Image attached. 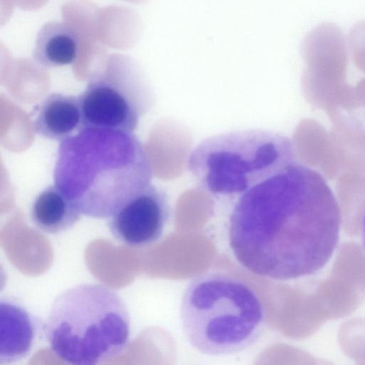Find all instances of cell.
I'll return each instance as SVG.
<instances>
[{
  "label": "cell",
  "mask_w": 365,
  "mask_h": 365,
  "mask_svg": "<svg viewBox=\"0 0 365 365\" xmlns=\"http://www.w3.org/2000/svg\"><path fill=\"white\" fill-rule=\"evenodd\" d=\"M340 225L337 201L324 177L296 162L239 197L229 219V245L251 272L294 279L327 264Z\"/></svg>",
  "instance_id": "6da1fadb"
},
{
  "label": "cell",
  "mask_w": 365,
  "mask_h": 365,
  "mask_svg": "<svg viewBox=\"0 0 365 365\" xmlns=\"http://www.w3.org/2000/svg\"><path fill=\"white\" fill-rule=\"evenodd\" d=\"M153 164L131 132L84 127L60 142L56 186L81 214L109 218L150 184Z\"/></svg>",
  "instance_id": "7a4b0ae2"
},
{
  "label": "cell",
  "mask_w": 365,
  "mask_h": 365,
  "mask_svg": "<svg viewBox=\"0 0 365 365\" xmlns=\"http://www.w3.org/2000/svg\"><path fill=\"white\" fill-rule=\"evenodd\" d=\"M180 319L182 333L195 350L220 356L252 346L263 332L265 312L257 294L246 282L208 272L187 284Z\"/></svg>",
  "instance_id": "3957f363"
},
{
  "label": "cell",
  "mask_w": 365,
  "mask_h": 365,
  "mask_svg": "<svg viewBox=\"0 0 365 365\" xmlns=\"http://www.w3.org/2000/svg\"><path fill=\"white\" fill-rule=\"evenodd\" d=\"M51 351L76 365H94L125 349L130 316L125 302L101 284H82L62 292L54 299L43 324Z\"/></svg>",
  "instance_id": "277c9868"
},
{
  "label": "cell",
  "mask_w": 365,
  "mask_h": 365,
  "mask_svg": "<svg viewBox=\"0 0 365 365\" xmlns=\"http://www.w3.org/2000/svg\"><path fill=\"white\" fill-rule=\"evenodd\" d=\"M296 163L292 141L249 129L209 137L190 152L187 167L199 185L218 197L241 195Z\"/></svg>",
  "instance_id": "5b68a950"
},
{
  "label": "cell",
  "mask_w": 365,
  "mask_h": 365,
  "mask_svg": "<svg viewBox=\"0 0 365 365\" xmlns=\"http://www.w3.org/2000/svg\"><path fill=\"white\" fill-rule=\"evenodd\" d=\"M82 125L133 133L154 104V93L141 66L113 55L94 73L78 96Z\"/></svg>",
  "instance_id": "8992f818"
},
{
  "label": "cell",
  "mask_w": 365,
  "mask_h": 365,
  "mask_svg": "<svg viewBox=\"0 0 365 365\" xmlns=\"http://www.w3.org/2000/svg\"><path fill=\"white\" fill-rule=\"evenodd\" d=\"M170 216L166 192L150 184L118 209L108 222L111 234L130 247L157 242Z\"/></svg>",
  "instance_id": "52a82bcc"
},
{
  "label": "cell",
  "mask_w": 365,
  "mask_h": 365,
  "mask_svg": "<svg viewBox=\"0 0 365 365\" xmlns=\"http://www.w3.org/2000/svg\"><path fill=\"white\" fill-rule=\"evenodd\" d=\"M301 54L307 64V78L338 77L346 65V49L344 34L332 23H322L312 29L301 44Z\"/></svg>",
  "instance_id": "ba28073f"
},
{
  "label": "cell",
  "mask_w": 365,
  "mask_h": 365,
  "mask_svg": "<svg viewBox=\"0 0 365 365\" xmlns=\"http://www.w3.org/2000/svg\"><path fill=\"white\" fill-rule=\"evenodd\" d=\"M37 334L34 316L12 299L0 300V364L26 356Z\"/></svg>",
  "instance_id": "9c48e42d"
},
{
  "label": "cell",
  "mask_w": 365,
  "mask_h": 365,
  "mask_svg": "<svg viewBox=\"0 0 365 365\" xmlns=\"http://www.w3.org/2000/svg\"><path fill=\"white\" fill-rule=\"evenodd\" d=\"M34 128L41 136L62 141L81 128L78 97L61 93L47 95L34 108Z\"/></svg>",
  "instance_id": "30bf717a"
},
{
  "label": "cell",
  "mask_w": 365,
  "mask_h": 365,
  "mask_svg": "<svg viewBox=\"0 0 365 365\" xmlns=\"http://www.w3.org/2000/svg\"><path fill=\"white\" fill-rule=\"evenodd\" d=\"M80 47L79 36L71 26L51 21L38 31L33 57L44 68L61 67L76 61Z\"/></svg>",
  "instance_id": "8fae6325"
},
{
  "label": "cell",
  "mask_w": 365,
  "mask_h": 365,
  "mask_svg": "<svg viewBox=\"0 0 365 365\" xmlns=\"http://www.w3.org/2000/svg\"><path fill=\"white\" fill-rule=\"evenodd\" d=\"M76 205L58 188L52 185L39 192L32 202L30 216L40 230L58 234L71 228L81 217Z\"/></svg>",
  "instance_id": "7c38bea8"
},
{
  "label": "cell",
  "mask_w": 365,
  "mask_h": 365,
  "mask_svg": "<svg viewBox=\"0 0 365 365\" xmlns=\"http://www.w3.org/2000/svg\"><path fill=\"white\" fill-rule=\"evenodd\" d=\"M348 43L354 62L365 71V20L356 23L351 28Z\"/></svg>",
  "instance_id": "4fadbf2b"
},
{
  "label": "cell",
  "mask_w": 365,
  "mask_h": 365,
  "mask_svg": "<svg viewBox=\"0 0 365 365\" xmlns=\"http://www.w3.org/2000/svg\"><path fill=\"white\" fill-rule=\"evenodd\" d=\"M361 238H362L364 247L365 248V215L363 217L362 223H361Z\"/></svg>",
  "instance_id": "5bb4252c"
}]
</instances>
